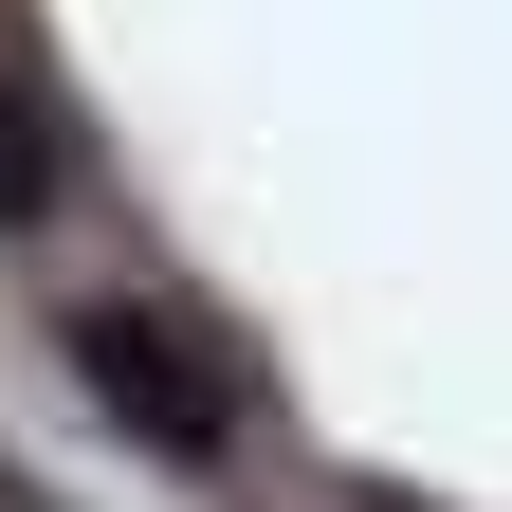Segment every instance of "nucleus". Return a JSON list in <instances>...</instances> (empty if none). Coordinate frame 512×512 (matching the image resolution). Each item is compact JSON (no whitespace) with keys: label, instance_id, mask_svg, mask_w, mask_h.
<instances>
[{"label":"nucleus","instance_id":"2","mask_svg":"<svg viewBox=\"0 0 512 512\" xmlns=\"http://www.w3.org/2000/svg\"><path fill=\"white\" fill-rule=\"evenodd\" d=\"M55 183H74V147H55V110H37V74H0V238H19Z\"/></svg>","mask_w":512,"mask_h":512},{"label":"nucleus","instance_id":"1","mask_svg":"<svg viewBox=\"0 0 512 512\" xmlns=\"http://www.w3.org/2000/svg\"><path fill=\"white\" fill-rule=\"evenodd\" d=\"M74 384L147 439V458H220V439H238V366L183 330V311H147V293H92L74 311Z\"/></svg>","mask_w":512,"mask_h":512}]
</instances>
